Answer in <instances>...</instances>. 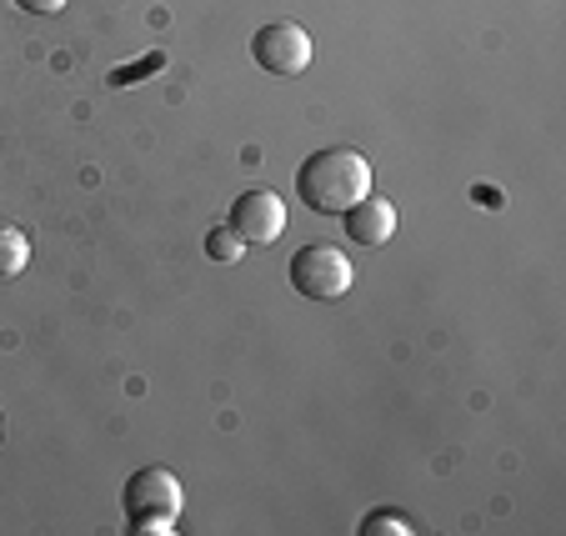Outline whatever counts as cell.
<instances>
[{
  "mask_svg": "<svg viewBox=\"0 0 566 536\" xmlns=\"http://www.w3.org/2000/svg\"><path fill=\"white\" fill-rule=\"evenodd\" d=\"M15 11H25V15H55V11H65V0H11Z\"/></svg>",
  "mask_w": 566,
  "mask_h": 536,
  "instance_id": "11",
  "label": "cell"
},
{
  "mask_svg": "<svg viewBox=\"0 0 566 536\" xmlns=\"http://www.w3.org/2000/svg\"><path fill=\"white\" fill-rule=\"evenodd\" d=\"M286 281L301 291L306 301H336L352 291V261H346L342 246H326V241H311L291 256L286 266Z\"/></svg>",
  "mask_w": 566,
  "mask_h": 536,
  "instance_id": "3",
  "label": "cell"
},
{
  "mask_svg": "<svg viewBox=\"0 0 566 536\" xmlns=\"http://www.w3.org/2000/svg\"><path fill=\"white\" fill-rule=\"evenodd\" d=\"M247 246H271L286 237V201L276 191H241L231 201V221H226Z\"/></svg>",
  "mask_w": 566,
  "mask_h": 536,
  "instance_id": "5",
  "label": "cell"
},
{
  "mask_svg": "<svg viewBox=\"0 0 566 536\" xmlns=\"http://www.w3.org/2000/svg\"><path fill=\"white\" fill-rule=\"evenodd\" d=\"M181 506H186V492L171 466H140L120 486V512H126L130 532H171Z\"/></svg>",
  "mask_w": 566,
  "mask_h": 536,
  "instance_id": "2",
  "label": "cell"
},
{
  "mask_svg": "<svg viewBox=\"0 0 566 536\" xmlns=\"http://www.w3.org/2000/svg\"><path fill=\"white\" fill-rule=\"evenodd\" d=\"M342 221H346V237H352L356 246H386V241L396 237V206L381 201V196H361Z\"/></svg>",
  "mask_w": 566,
  "mask_h": 536,
  "instance_id": "6",
  "label": "cell"
},
{
  "mask_svg": "<svg viewBox=\"0 0 566 536\" xmlns=\"http://www.w3.org/2000/svg\"><path fill=\"white\" fill-rule=\"evenodd\" d=\"M160 65H166V51H150V55H140L136 65H116V71L106 75V81H111V86H116V91H126V86H140L146 75H156Z\"/></svg>",
  "mask_w": 566,
  "mask_h": 536,
  "instance_id": "9",
  "label": "cell"
},
{
  "mask_svg": "<svg viewBox=\"0 0 566 536\" xmlns=\"http://www.w3.org/2000/svg\"><path fill=\"white\" fill-rule=\"evenodd\" d=\"M361 196H371V161L352 146H326L306 156L296 171V201L316 216H346Z\"/></svg>",
  "mask_w": 566,
  "mask_h": 536,
  "instance_id": "1",
  "label": "cell"
},
{
  "mask_svg": "<svg viewBox=\"0 0 566 536\" xmlns=\"http://www.w3.org/2000/svg\"><path fill=\"white\" fill-rule=\"evenodd\" d=\"M251 55H256V65L266 75L291 81V75H301L311 65V35L291 21H271L251 35Z\"/></svg>",
  "mask_w": 566,
  "mask_h": 536,
  "instance_id": "4",
  "label": "cell"
},
{
  "mask_svg": "<svg viewBox=\"0 0 566 536\" xmlns=\"http://www.w3.org/2000/svg\"><path fill=\"white\" fill-rule=\"evenodd\" d=\"M31 266V241L15 231V225H0V281L21 276Z\"/></svg>",
  "mask_w": 566,
  "mask_h": 536,
  "instance_id": "7",
  "label": "cell"
},
{
  "mask_svg": "<svg viewBox=\"0 0 566 536\" xmlns=\"http://www.w3.org/2000/svg\"><path fill=\"white\" fill-rule=\"evenodd\" d=\"M356 536H411V522L407 512H371L356 526Z\"/></svg>",
  "mask_w": 566,
  "mask_h": 536,
  "instance_id": "10",
  "label": "cell"
},
{
  "mask_svg": "<svg viewBox=\"0 0 566 536\" xmlns=\"http://www.w3.org/2000/svg\"><path fill=\"white\" fill-rule=\"evenodd\" d=\"M241 251H247V241L235 237L231 225H211V231H206V256H211V261L231 266V261H241Z\"/></svg>",
  "mask_w": 566,
  "mask_h": 536,
  "instance_id": "8",
  "label": "cell"
}]
</instances>
